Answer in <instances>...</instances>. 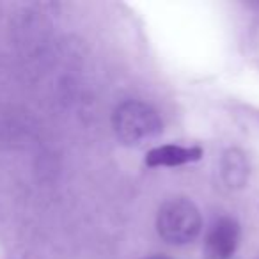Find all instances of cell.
Wrapping results in <instances>:
<instances>
[{
  "instance_id": "6da1fadb",
  "label": "cell",
  "mask_w": 259,
  "mask_h": 259,
  "mask_svg": "<svg viewBox=\"0 0 259 259\" xmlns=\"http://www.w3.org/2000/svg\"><path fill=\"white\" fill-rule=\"evenodd\" d=\"M117 139L126 146L141 148L162 135L163 122L151 105L139 100H126L117 105L112 115Z\"/></svg>"
},
{
  "instance_id": "7a4b0ae2",
  "label": "cell",
  "mask_w": 259,
  "mask_h": 259,
  "mask_svg": "<svg viewBox=\"0 0 259 259\" xmlns=\"http://www.w3.org/2000/svg\"><path fill=\"white\" fill-rule=\"evenodd\" d=\"M156 229L162 240L170 245L192 243L202 229L201 211L185 197L169 199L158 209Z\"/></svg>"
},
{
  "instance_id": "3957f363",
  "label": "cell",
  "mask_w": 259,
  "mask_h": 259,
  "mask_svg": "<svg viewBox=\"0 0 259 259\" xmlns=\"http://www.w3.org/2000/svg\"><path fill=\"white\" fill-rule=\"evenodd\" d=\"M240 243V224L236 219L220 215L209 224L204 252L209 259H229Z\"/></svg>"
},
{
  "instance_id": "277c9868",
  "label": "cell",
  "mask_w": 259,
  "mask_h": 259,
  "mask_svg": "<svg viewBox=\"0 0 259 259\" xmlns=\"http://www.w3.org/2000/svg\"><path fill=\"white\" fill-rule=\"evenodd\" d=\"M202 149L199 146H178L165 144L149 149L146 155L148 167H181L187 163H195L202 158Z\"/></svg>"
},
{
  "instance_id": "5b68a950",
  "label": "cell",
  "mask_w": 259,
  "mask_h": 259,
  "mask_svg": "<svg viewBox=\"0 0 259 259\" xmlns=\"http://www.w3.org/2000/svg\"><path fill=\"white\" fill-rule=\"evenodd\" d=\"M222 180L229 188H243L248 181V162L240 149H229L222 156Z\"/></svg>"
},
{
  "instance_id": "8992f818",
  "label": "cell",
  "mask_w": 259,
  "mask_h": 259,
  "mask_svg": "<svg viewBox=\"0 0 259 259\" xmlns=\"http://www.w3.org/2000/svg\"><path fill=\"white\" fill-rule=\"evenodd\" d=\"M149 259H170V257H167V255H162V254H155V255H151Z\"/></svg>"
}]
</instances>
